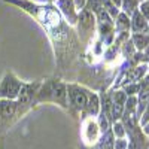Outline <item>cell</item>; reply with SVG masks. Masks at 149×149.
<instances>
[{
    "label": "cell",
    "instance_id": "cell-21",
    "mask_svg": "<svg viewBox=\"0 0 149 149\" xmlns=\"http://www.w3.org/2000/svg\"><path fill=\"white\" fill-rule=\"evenodd\" d=\"M140 116H142V118H139L140 125H145L146 122H149V102L146 103V106H145V109H143V112H142Z\"/></svg>",
    "mask_w": 149,
    "mask_h": 149
},
{
    "label": "cell",
    "instance_id": "cell-25",
    "mask_svg": "<svg viewBox=\"0 0 149 149\" xmlns=\"http://www.w3.org/2000/svg\"><path fill=\"white\" fill-rule=\"evenodd\" d=\"M112 3H113L118 9H121V6H122V0H112Z\"/></svg>",
    "mask_w": 149,
    "mask_h": 149
},
{
    "label": "cell",
    "instance_id": "cell-11",
    "mask_svg": "<svg viewBox=\"0 0 149 149\" xmlns=\"http://www.w3.org/2000/svg\"><path fill=\"white\" fill-rule=\"evenodd\" d=\"M127 97L128 95L124 93V90L113 91V94H112V97H110V102H112V124L121 119V116L124 113V107H125Z\"/></svg>",
    "mask_w": 149,
    "mask_h": 149
},
{
    "label": "cell",
    "instance_id": "cell-14",
    "mask_svg": "<svg viewBox=\"0 0 149 149\" xmlns=\"http://www.w3.org/2000/svg\"><path fill=\"white\" fill-rule=\"evenodd\" d=\"M130 40L137 52H143L145 48L149 45V34L148 33H133L130 36Z\"/></svg>",
    "mask_w": 149,
    "mask_h": 149
},
{
    "label": "cell",
    "instance_id": "cell-8",
    "mask_svg": "<svg viewBox=\"0 0 149 149\" xmlns=\"http://www.w3.org/2000/svg\"><path fill=\"white\" fill-rule=\"evenodd\" d=\"M40 81H34V82H29L22 84V88L18 94V98H17V103L19 104V107L27 112L30 107L34 106V98H36V94L39 91V86H40Z\"/></svg>",
    "mask_w": 149,
    "mask_h": 149
},
{
    "label": "cell",
    "instance_id": "cell-4",
    "mask_svg": "<svg viewBox=\"0 0 149 149\" xmlns=\"http://www.w3.org/2000/svg\"><path fill=\"white\" fill-rule=\"evenodd\" d=\"M90 93V90L79 84H67V110H70L73 115L84 112Z\"/></svg>",
    "mask_w": 149,
    "mask_h": 149
},
{
    "label": "cell",
    "instance_id": "cell-7",
    "mask_svg": "<svg viewBox=\"0 0 149 149\" xmlns=\"http://www.w3.org/2000/svg\"><path fill=\"white\" fill-rule=\"evenodd\" d=\"M22 81L12 72H6L0 81V100H17L22 88Z\"/></svg>",
    "mask_w": 149,
    "mask_h": 149
},
{
    "label": "cell",
    "instance_id": "cell-19",
    "mask_svg": "<svg viewBox=\"0 0 149 149\" xmlns=\"http://www.w3.org/2000/svg\"><path fill=\"white\" fill-rule=\"evenodd\" d=\"M84 9L93 12V14L95 15L100 9H103V8H102V0H86V5H85Z\"/></svg>",
    "mask_w": 149,
    "mask_h": 149
},
{
    "label": "cell",
    "instance_id": "cell-10",
    "mask_svg": "<svg viewBox=\"0 0 149 149\" xmlns=\"http://www.w3.org/2000/svg\"><path fill=\"white\" fill-rule=\"evenodd\" d=\"M81 134H82L84 143L88 145V146H93L98 139H100V128H98V124L93 118L86 116L84 119V124H82Z\"/></svg>",
    "mask_w": 149,
    "mask_h": 149
},
{
    "label": "cell",
    "instance_id": "cell-20",
    "mask_svg": "<svg viewBox=\"0 0 149 149\" xmlns=\"http://www.w3.org/2000/svg\"><path fill=\"white\" fill-rule=\"evenodd\" d=\"M137 10L140 12V14L143 15V18L149 22V0H143V2L139 5Z\"/></svg>",
    "mask_w": 149,
    "mask_h": 149
},
{
    "label": "cell",
    "instance_id": "cell-24",
    "mask_svg": "<svg viewBox=\"0 0 149 149\" xmlns=\"http://www.w3.org/2000/svg\"><path fill=\"white\" fill-rule=\"evenodd\" d=\"M142 55H143L142 57V61H149V45L145 48V51L142 52Z\"/></svg>",
    "mask_w": 149,
    "mask_h": 149
},
{
    "label": "cell",
    "instance_id": "cell-5",
    "mask_svg": "<svg viewBox=\"0 0 149 149\" xmlns=\"http://www.w3.org/2000/svg\"><path fill=\"white\" fill-rule=\"evenodd\" d=\"M95 22H97L98 37H100V40L109 48L112 43H113L115 36H116L113 19L109 17V14H107L104 9H100L95 14Z\"/></svg>",
    "mask_w": 149,
    "mask_h": 149
},
{
    "label": "cell",
    "instance_id": "cell-15",
    "mask_svg": "<svg viewBox=\"0 0 149 149\" xmlns=\"http://www.w3.org/2000/svg\"><path fill=\"white\" fill-rule=\"evenodd\" d=\"M115 31L116 33H128L130 31V17L127 14H124V12H119L118 17L115 18Z\"/></svg>",
    "mask_w": 149,
    "mask_h": 149
},
{
    "label": "cell",
    "instance_id": "cell-3",
    "mask_svg": "<svg viewBox=\"0 0 149 149\" xmlns=\"http://www.w3.org/2000/svg\"><path fill=\"white\" fill-rule=\"evenodd\" d=\"M74 30H76V34L79 37V42L84 46H90L94 36L97 33V22H95V15L93 12L82 9L79 10L78 15V22L74 26Z\"/></svg>",
    "mask_w": 149,
    "mask_h": 149
},
{
    "label": "cell",
    "instance_id": "cell-13",
    "mask_svg": "<svg viewBox=\"0 0 149 149\" xmlns=\"http://www.w3.org/2000/svg\"><path fill=\"white\" fill-rule=\"evenodd\" d=\"M130 30L133 33H148L149 34V22L143 18V15L140 14L139 10H136L134 14L130 18Z\"/></svg>",
    "mask_w": 149,
    "mask_h": 149
},
{
    "label": "cell",
    "instance_id": "cell-1",
    "mask_svg": "<svg viewBox=\"0 0 149 149\" xmlns=\"http://www.w3.org/2000/svg\"><path fill=\"white\" fill-rule=\"evenodd\" d=\"M29 14L45 30L52 45L55 63L60 70H66L81 52V42L72 26L64 21L55 5L36 3L31 0H2Z\"/></svg>",
    "mask_w": 149,
    "mask_h": 149
},
{
    "label": "cell",
    "instance_id": "cell-12",
    "mask_svg": "<svg viewBox=\"0 0 149 149\" xmlns=\"http://www.w3.org/2000/svg\"><path fill=\"white\" fill-rule=\"evenodd\" d=\"M82 113L85 115V118H93V116H98L100 113V95L95 93H90L88 100H86V106L84 109Z\"/></svg>",
    "mask_w": 149,
    "mask_h": 149
},
{
    "label": "cell",
    "instance_id": "cell-16",
    "mask_svg": "<svg viewBox=\"0 0 149 149\" xmlns=\"http://www.w3.org/2000/svg\"><path fill=\"white\" fill-rule=\"evenodd\" d=\"M113 143H115L113 133L109 128L107 131L103 133L102 137L98 139V149H113Z\"/></svg>",
    "mask_w": 149,
    "mask_h": 149
},
{
    "label": "cell",
    "instance_id": "cell-22",
    "mask_svg": "<svg viewBox=\"0 0 149 149\" xmlns=\"http://www.w3.org/2000/svg\"><path fill=\"white\" fill-rule=\"evenodd\" d=\"M113 149H128V142L125 139H116L113 143Z\"/></svg>",
    "mask_w": 149,
    "mask_h": 149
},
{
    "label": "cell",
    "instance_id": "cell-23",
    "mask_svg": "<svg viewBox=\"0 0 149 149\" xmlns=\"http://www.w3.org/2000/svg\"><path fill=\"white\" fill-rule=\"evenodd\" d=\"M73 3H74V6H76L78 10H82L86 5V0H73Z\"/></svg>",
    "mask_w": 149,
    "mask_h": 149
},
{
    "label": "cell",
    "instance_id": "cell-18",
    "mask_svg": "<svg viewBox=\"0 0 149 149\" xmlns=\"http://www.w3.org/2000/svg\"><path fill=\"white\" fill-rule=\"evenodd\" d=\"M112 133H113V136H116L118 139H124L125 137V127H124V124L121 121H116L112 124Z\"/></svg>",
    "mask_w": 149,
    "mask_h": 149
},
{
    "label": "cell",
    "instance_id": "cell-9",
    "mask_svg": "<svg viewBox=\"0 0 149 149\" xmlns=\"http://www.w3.org/2000/svg\"><path fill=\"white\" fill-rule=\"evenodd\" d=\"M54 5L60 10V14L64 18V21L74 29V26H76V22H78L79 10L76 9V6H74L73 0H57Z\"/></svg>",
    "mask_w": 149,
    "mask_h": 149
},
{
    "label": "cell",
    "instance_id": "cell-26",
    "mask_svg": "<svg viewBox=\"0 0 149 149\" xmlns=\"http://www.w3.org/2000/svg\"><path fill=\"white\" fill-rule=\"evenodd\" d=\"M148 149H149V148H148Z\"/></svg>",
    "mask_w": 149,
    "mask_h": 149
},
{
    "label": "cell",
    "instance_id": "cell-6",
    "mask_svg": "<svg viewBox=\"0 0 149 149\" xmlns=\"http://www.w3.org/2000/svg\"><path fill=\"white\" fill-rule=\"evenodd\" d=\"M24 112L17 100H0V131L9 128L17 119H19Z\"/></svg>",
    "mask_w": 149,
    "mask_h": 149
},
{
    "label": "cell",
    "instance_id": "cell-2",
    "mask_svg": "<svg viewBox=\"0 0 149 149\" xmlns=\"http://www.w3.org/2000/svg\"><path fill=\"white\" fill-rule=\"evenodd\" d=\"M40 103H54L67 109V84L58 78H51L42 82L34 98V106Z\"/></svg>",
    "mask_w": 149,
    "mask_h": 149
},
{
    "label": "cell",
    "instance_id": "cell-17",
    "mask_svg": "<svg viewBox=\"0 0 149 149\" xmlns=\"http://www.w3.org/2000/svg\"><path fill=\"white\" fill-rule=\"evenodd\" d=\"M140 5V0H122V6H121V12L127 14L128 17H131L136 10H137Z\"/></svg>",
    "mask_w": 149,
    "mask_h": 149
}]
</instances>
